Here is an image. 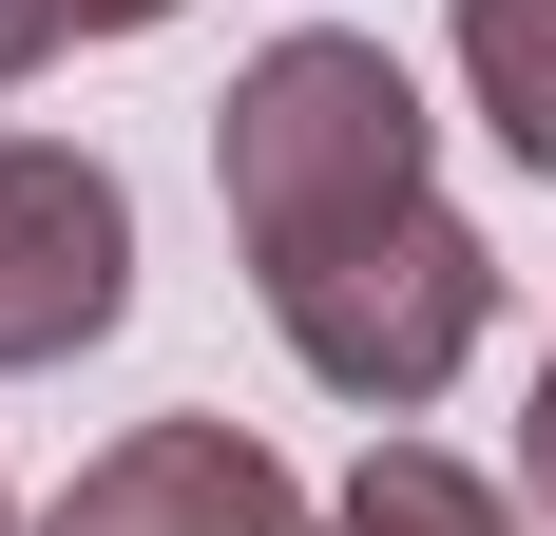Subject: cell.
Listing matches in <instances>:
<instances>
[{
  "label": "cell",
  "mask_w": 556,
  "mask_h": 536,
  "mask_svg": "<svg viewBox=\"0 0 556 536\" xmlns=\"http://www.w3.org/2000/svg\"><path fill=\"white\" fill-rule=\"evenodd\" d=\"M212 192H230V250L269 268L307 230H365L403 192H442V115H422V77L365 20H288V39L230 58V97H212Z\"/></svg>",
  "instance_id": "1"
},
{
  "label": "cell",
  "mask_w": 556,
  "mask_h": 536,
  "mask_svg": "<svg viewBox=\"0 0 556 536\" xmlns=\"http://www.w3.org/2000/svg\"><path fill=\"white\" fill-rule=\"evenodd\" d=\"M288 326V365L327 383V403H365V422H422L460 365H480V326H500V250L442 212V192H403V212L365 230H307V250L250 268Z\"/></svg>",
  "instance_id": "2"
},
{
  "label": "cell",
  "mask_w": 556,
  "mask_h": 536,
  "mask_svg": "<svg viewBox=\"0 0 556 536\" xmlns=\"http://www.w3.org/2000/svg\"><path fill=\"white\" fill-rule=\"evenodd\" d=\"M135 326V192L77 135H0V383Z\"/></svg>",
  "instance_id": "3"
},
{
  "label": "cell",
  "mask_w": 556,
  "mask_h": 536,
  "mask_svg": "<svg viewBox=\"0 0 556 536\" xmlns=\"http://www.w3.org/2000/svg\"><path fill=\"white\" fill-rule=\"evenodd\" d=\"M39 536H327V518H307V480L250 422H135V441H97L58 480Z\"/></svg>",
  "instance_id": "4"
},
{
  "label": "cell",
  "mask_w": 556,
  "mask_h": 536,
  "mask_svg": "<svg viewBox=\"0 0 556 536\" xmlns=\"http://www.w3.org/2000/svg\"><path fill=\"white\" fill-rule=\"evenodd\" d=\"M327 536H518V498L480 480V460H442V441H403V422H365V460H345Z\"/></svg>",
  "instance_id": "5"
},
{
  "label": "cell",
  "mask_w": 556,
  "mask_h": 536,
  "mask_svg": "<svg viewBox=\"0 0 556 536\" xmlns=\"http://www.w3.org/2000/svg\"><path fill=\"white\" fill-rule=\"evenodd\" d=\"M460 97H480V135H500L518 173H556V0H460Z\"/></svg>",
  "instance_id": "6"
},
{
  "label": "cell",
  "mask_w": 556,
  "mask_h": 536,
  "mask_svg": "<svg viewBox=\"0 0 556 536\" xmlns=\"http://www.w3.org/2000/svg\"><path fill=\"white\" fill-rule=\"evenodd\" d=\"M518 498H538V536H556V326H538V403H518Z\"/></svg>",
  "instance_id": "7"
},
{
  "label": "cell",
  "mask_w": 556,
  "mask_h": 536,
  "mask_svg": "<svg viewBox=\"0 0 556 536\" xmlns=\"http://www.w3.org/2000/svg\"><path fill=\"white\" fill-rule=\"evenodd\" d=\"M39 20H58V58H77V39H154L173 0H39Z\"/></svg>",
  "instance_id": "8"
},
{
  "label": "cell",
  "mask_w": 556,
  "mask_h": 536,
  "mask_svg": "<svg viewBox=\"0 0 556 536\" xmlns=\"http://www.w3.org/2000/svg\"><path fill=\"white\" fill-rule=\"evenodd\" d=\"M39 58H58V20H39V0H0V77H39Z\"/></svg>",
  "instance_id": "9"
},
{
  "label": "cell",
  "mask_w": 556,
  "mask_h": 536,
  "mask_svg": "<svg viewBox=\"0 0 556 536\" xmlns=\"http://www.w3.org/2000/svg\"><path fill=\"white\" fill-rule=\"evenodd\" d=\"M0 536H20V498H0Z\"/></svg>",
  "instance_id": "10"
}]
</instances>
